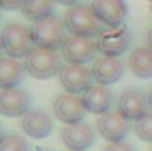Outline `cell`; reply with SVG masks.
I'll return each mask as SVG.
<instances>
[{"mask_svg": "<svg viewBox=\"0 0 152 151\" xmlns=\"http://www.w3.org/2000/svg\"><path fill=\"white\" fill-rule=\"evenodd\" d=\"M21 128L32 139H44L53 130V119L42 109H30L21 117Z\"/></svg>", "mask_w": 152, "mask_h": 151, "instance_id": "obj_14", "label": "cell"}, {"mask_svg": "<svg viewBox=\"0 0 152 151\" xmlns=\"http://www.w3.org/2000/svg\"><path fill=\"white\" fill-rule=\"evenodd\" d=\"M97 50L101 55L108 57H120L129 50L131 44V34L126 25L117 27V29H104L96 39Z\"/></svg>", "mask_w": 152, "mask_h": 151, "instance_id": "obj_6", "label": "cell"}, {"mask_svg": "<svg viewBox=\"0 0 152 151\" xmlns=\"http://www.w3.org/2000/svg\"><path fill=\"white\" fill-rule=\"evenodd\" d=\"M53 114L58 121L66 124H75L83 121L87 109H85L83 98L67 93V94H58L53 100Z\"/></svg>", "mask_w": 152, "mask_h": 151, "instance_id": "obj_8", "label": "cell"}, {"mask_svg": "<svg viewBox=\"0 0 152 151\" xmlns=\"http://www.w3.org/2000/svg\"><path fill=\"white\" fill-rule=\"evenodd\" d=\"M55 0H25L21 5V13L27 20L37 21L46 16H51Z\"/></svg>", "mask_w": 152, "mask_h": 151, "instance_id": "obj_19", "label": "cell"}, {"mask_svg": "<svg viewBox=\"0 0 152 151\" xmlns=\"http://www.w3.org/2000/svg\"><path fill=\"white\" fill-rule=\"evenodd\" d=\"M147 101H149V109H152V87H151V91L147 93Z\"/></svg>", "mask_w": 152, "mask_h": 151, "instance_id": "obj_26", "label": "cell"}, {"mask_svg": "<svg viewBox=\"0 0 152 151\" xmlns=\"http://www.w3.org/2000/svg\"><path fill=\"white\" fill-rule=\"evenodd\" d=\"M147 46L152 48V27L149 29V32H147Z\"/></svg>", "mask_w": 152, "mask_h": 151, "instance_id": "obj_25", "label": "cell"}, {"mask_svg": "<svg viewBox=\"0 0 152 151\" xmlns=\"http://www.w3.org/2000/svg\"><path fill=\"white\" fill-rule=\"evenodd\" d=\"M90 7L106 29L122 27L127 18V4L124 0H92Z\"/></svg>", "mask_w": 152, "mask_h": 151, "instance_id": "obj_7", "label": "cell"}, {"mask_svg": "<svg viewBox=\"0 0 152 151\" xmlns=\"http://www.w3.org/2000/svg\"><path fill=\"white\" fill-rule=\"evenodd\" d=\"M25 0H0V9H5V11H16V9H21Z\"/></svg>", "mask_w": 152, "mask_h": 151, "instance_id": "obj_23", "label": "cell"}, {"mask_svg": "<svg viewBox=\"0 0 152 151\" xmlns=\"http://www.w3.org/2000/svg\"><path fill=\"white\" fill-rule=\"evenodd\" d=\"M60 141L69 151H87L96 141L94 130L87 123L66 124L60 130Z\"/></svg>", "mask_w": 152, "mask_h": 151, "instance_id": "obj_10", "label": "cell"}, {"mask_svg": "<svg viewBox=\"0 0 152 151\" xmlns=\"http://www.w3.org/2000/svg\"><path fill=\"white\" fill-rule=\"evenodd\" d=\"M147 107H149V101L140 91H124L117 103V110L134 123L147 114Z\"/></svg>", "mask_w": 152, "mask_h": 151, "instance_id": "obj_16", "label": "cell"}, {"mask_svg": "<svg viewBox=\"0 0 152 151\" xmlns=\"http://www.w3.org/2000/svg\"><path fill=\"white\" fill-rule=\"evenodd\" d=\"M103 151H134V148H133L131 144L120 141V142H110Z\"/></svg>", "mask_w": 152, "mask_h": 151, "instance_id": "obj_22", "label": "cell"}, {"mask_svg": "<svg viewBox=\"0 0 152 151\" xmlns=\"http://www.w3.org/2000/svg\"><path fill=\"white\" fill-rule=\"evenodd\" d=\"M64 25L71 32V36H83V38H94L99 36L103 30V23L92 11V7L76 4L67 9L64 16Z\"/></svg>", "mask_w": 152, "mask_h": 151, "instance_id": "obj_1", "label": "cell"}, {"mask_svg": "<svg viewBox=\"0 0 152 151\" xmlns=\"http://www.w3.org/2000/svg\"><path fill=\"white\" fill-rule=\"evenodd\" d=\"M122 73H124V64L120 62L118 57L101 55L92 64L94 82H97L99 85H112L118 82L122 78Z\"/></svg>", "mask_w": 152, "mask_h": 151, "instance_id": "obj_13", "label": "cell"}, {"mask_svg": "<svg viewBox=\"0 0 152 151\" xmlns=\"http://www.w3.org/2000/svg\"><path fill=\"white\" fill-rule=\"evenodd\" d=\"M134 133L138 135V139L152 142V112H147L142 119L134 123Z\"/></svg>", "mask_w": 152, "mask_h": 151, "instance_id": "obj_20", "label": "cell"}, {"mask_svg": "<svg viewBox=\"0 0 152 151\" xmlns=\"http://www.w3.org/2000/svg\"><path fill=\"white\" fill-rule=\"evenodd\" d=\"M83 103L87 112L90 114H103L110 112V107L113 103V93L108 89V85H90L85 93H83Z\"/></svg>", "mask_w": 152, "mask_h": 151, "instance_id": "obj_15", "label": "cell"}, {"mask_svg": "<svg viewBox=\"0 0 152 151\" xmlns=\"http://www.w3.org/2000/svg\"><path fill=\"white\" fill-rule=\"evenodd\" d=\"M58 78H60V85L71 94L85 93L94 82L92 70L85 68L83 64H67V66H64Z\"/></svg>", "mask_w": 152, "mask_h": 151, "instance_id": "obj_11", "label": "cell"}, {"mask_svg": "<svg viewBox=\"0 0 152 151\" xmlns=\"http://www.w3.org/2000/svg\"><path fill=\"white\" fill-rule=\"evenodd\" d=\"M23 64L27 73L37 80L51 78L55 75H60L62 71V57L55 50L39 48V46H34V50L25 57Z\"/></svg>", "mask_w": 152, "mask_h": 151, "instance_id": "obj_2", "label": "cell"}, {"mask_svg": "<svg viewBox=\"0 0 152 151\" xmlns=\"http://www.w3.org/2000/svg\"><path fill=\"white\" fill-rule=\"evenodd\" d=\"M0 151H28V144L20 135H5L0 141Z\"/></svg>", "mask_w": 152, "mask_h": 151, "instance_id": "obj_21", "label": "cell"}, {"mask_svg": "<svg viewBox=\"0 0 152 151\" xmlns=\"http://www.w3.org/2000/svg\"><path fill=\"white\" fill-rule=\"evenodd\" d=\"M151 2H152V0H151Z\"/></svg>", "mask_w": 152, "mask_h": 151, "instance_id": "obj_30", "label": "cell"}, {"mask_svg": "<svg viewBox=\"0 0 152 151\" xmlns=\"http://www.w3.org/2000/svg\"><path fill=\"white\" fill-rule=\"evenodd\" d=\"M37 151H50V150H37Z\"/></svg>", "mask_w": 152, "mask_h": 151, "instance_id": "obj_29", "label": "cell"}, {"mask_svg": "<svg viewBox=\"0 0 152 151\" xmlns=\"http://www.w3.org/2000/svg\"><path fill=\"white\" fill-rule=\"evenodd\" d=\"M0 41L5 55L18 61L21 57H27L36 46L32 41L30 29L21 23H7L0 32Z\"/></svg>", "mask_w": 152, "mask_h": 151, "instance_id": "obj_4", "label": "cell"}, {"mask_svg": "<svg viewBox=\"0 0 152 151\" xmlns=\"http://www.w3.org/2000/svg\"><path fill=\"white\" fill-rule=\"evenodd\" d=\"M55 2H58V4H62V5H69V7H73L78 4V0H55Z\"/></svg>", "mask_w": 152, "mask_h": 151, "instance_id": "obj_24", "label": "cell"}, {"mask_svg": "<svg viewBox=\"0 0 152 151\" xmlns=\"http://www.w3.org/2000/svg\"><path fill=\"white\" fill-rule=\"evenodd\" d=\"M4 137H5V135H4V130H2V126H0V141H2Z\"/></svg>", "mask_w": 152, "mask_h": 151, "instance_id": "obj_27", "label": "cell"}, {"mask_svg": "<svg viewBox=\"0 0 152 151\" xmlns=\"http://www.w3.org/2000/svg\"><path fill=\"white\" fill-rule=\"evenodd\" d=\"M62 57L67 64H87L94 61L97 50V43L92 38L83 36H69L62 44Z\"/></svg>", "mask_w": 152, "mask_h": 151, "instance_id": "obj_5", "label": "cell"}, {"mask_svg": "<svg viewBox=\"0 0 152 151\" xmlns=\"http://www.w3.org/2000/svg\"><path fill=\"white\" fill-rule=\"evenodd\" d=\"M32 41L39 48H48V50H60L64 41H66V25L57 16H46L42 20H37L30 27Z\"/></svg>", "mask_w": 152, "mask_h": 151, "instance_id": "obj_3", "label": "cell"}, {"mask_svg": "<svg viewBox=\"0 0 152 151\" xmlns=\"http://www.w3.org/2000/svg\"><path fill=\"white\" fill-rule=\"evenodd\" d=\"M97 130L101 137L108 142H120L131 132V121L118 110H110L97 119Z\"/></svg>", "mask_w": 152, "mask_h": 151, "instance_id": "obj_9", "label": "cell"}, {"mask_svg": "<svg viewBox=\"0 0 152 151\" xmlns=\"http://www.w3.org/2000/svg\"><path fill=\"white\" fill-rule=\"evenodd\" d=\"M2 52H4V46H2V41H0V59H2Z\"/></svg>", "mask_w": 152, "mask_h": 151, "instance_id": "obj_28", "label": "cell"}, {"mask_svg": "<svg viewBox=\"0 0 152 151\" xmlns=\"http://www.w3.org/2000/svg\"><path fill=\"white\" fill-rule=\"evenodd\" d=\"M129 70L138 78H152V48L138 46L129 55Z\"/></svg>", "mask_w": 152, "mask_h": 151, "instance_id": "obj_18", "label": "cell"}, {"mask_svg": "<svg viewBox=\"0 0 152 151\" xmlns=\"http://www.w3.org/2000/svg\"><path fill=\"white\" fill-rule=\"evenodd\" d=\"M25 64H21L18 59L12 57H2L0 59V89L16 87L25 75Z\"/></svg>", "mask_w": 152, "mask_h": 151, "instance_id": "obj_17", "label": "cell"}, {"mask_svg": "<svg viewBox=\"0 0 152 151\" xmlns=\"http://www.w3.org/2000/svg\"><path fill=\"white\" fill-rule=\"evenodd\" d=\"M30 110V96L20 87L0 89V114L4 117H23Z\"/></svg>", "mask_w": 152, "mask_h": 151, "instance_id": "obj_12", "label": "cell"}]
</instances>
